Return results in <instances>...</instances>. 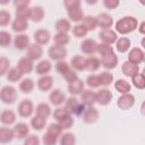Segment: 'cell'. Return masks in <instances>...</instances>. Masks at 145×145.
Listing matches in <instances>:
<instances>
[{
  "mask_svg": "<svg viewBox=\"0 0 145 145\" xmlns=\"http://www.w3.org/2000/svg\"><path fill=\"white\" fill-rule=\"evenodd\" d=\"M114 44H116L117 51L120 52V53H125V52L129 51L130 48H131V41H130V39L127 37V36H121V37H119V39L116 41Z\"/></svg>",
  "mask_w": 145,
  "mask_h": 145,
  "instance_id": "4dcf8cb0",
  "label": "cell"
},
{
  "mask_svg": "<svg viewBox=\"0 0 145 145\" xmlns=\"http://www.w3.org/2000/svg\"><path fill=\"white\" fill-rule=\"evenodd\" d=\"M135 96L131 93L121 94L117 100V105L120 110H129L135 105Z\"/></svg>",
  "mask_w": 145,
  "mask_h": 145,
  "instance_id": "8992f818",
  "label": "cell"
},
{
  "mask_svg": "<svg viewBox=\"0 0 145 145\" xmlns=\"http://www.w3.org/2000/svg\"><path fill=\"white\" fill-rule=\"evenodd\" d=\"M48 54H49V58L51 60H54V61H61V60H65V58L67 57L68 54V50L66 49V46H60V45H51L48 50Z\"/></svg>",
  "mask_w": 145,
  "mask_h": 145,
  "instance_id": "5b68a950",
  "label": "cell"
},
{
  "mask_svg": "<svg viewBox=\"0 0 145 145\" xmlns=\"http://www.w3.org/2000/svg\"><path fill=\"white\" fill-rule=\"evenodd\" d=\"M54 28L57 31V33H65L68 34V32L71 29V23L69 19L67 18H60L54 24Z\"/></svg>",
  "mask_w": 145,
  "mask_h": 145,
  "instance_id": "d6a6232c",
  "label": "cell"
},
{
  "mask_svg": "<svg viewBox=\"0 0 145 145\" xmlns=\"http://www.w3.org/2000/svg\"><path fill=\"white\" fill-rule=\"evenodd\" d=\"M80 24L87 29V32H89V31H94V29L97 27L96 18H95V16H92V15H87V16H85V17L83 18V20H82Z\"/></svg>",
  "mask_w": 145,
  "mask_h": 145,
  "instance_id": "ab89813d",
  "label": "cell"
},
{
  "mask_svg": "<svg viewBox=\"0 0 145 145\" xmlns=\"http://www.w3.org/2000/svg\"><path fill=\"white\" fill-rule=\"evenodd\" d=\"M14 136L17 139H25L29 135V126L26 122H17L12 128Z\"/></svg>",
  "mask_w": 145,
  "mask_h": 145,
  "instance_id": "e0dca14e",
  "label": "cell"
},
{
  "mask_svg": "<svg viewBox=\"0 0 145 145\" xmlns=\"http://www.w3.org/2000/svg\"><path fill=\"white\" fill-rule=\"evenodd\" d=\"M69 66H70V68H71L72 70H75L76 72H77V71L86 70V58H85L84 56H80V54L74 56V57L70 59Z\"/></svg>",
  "mask_w": 145,
  "mask_h": 145,
  "instance_id": "ffe728a7",
  "label": "cell"
},
{
  "mask_svg": "<svg viewBox=\"0 0 145 145\" xmlns=\"http://www.w3.org/2000/svg\"><path fill=\"white\" fill-rule=\"evenodd\" d=\"M33 39H34V43L39 44V45H45L50 42L51 40V33L45 29V28H39L34 32V35H33Z\"/></svg>",
  "mask_w": 145,
  "mask_h": 145,
  "instance_id": "9c48e42d",
  "label": "cell"
},
{
  "mask_svg": "<svg viewBox=\"0 0 145 145\" xmlns=\"http://www.w3.org/2000/svg\"><path fill=\"white\" fill-rule=\"evenodd\" d=\"M121 71H122V74L125 75V76H127V77H134L135 75H137L138 72H140L139 71V66H137V65H134V63H131V62H129V61H125L123 63H122V66H121Z\"/></svg>",
  "mask_w": 145,
  "mask_h": 145,
  "instance_id": "83f0119b",
  "label": "cell"
},
{
  "mask_svg": "<svg viewBox=\"0 0 145 145\" xmlns=\"http://www.w3.org/2000/svg\"><path fill=\"white\" fill-rule=\"evenodd\" d=\"M80 102L85 106H94L96 103V92L92 89H84L80 94Z\"/></svg>",
  "mask_w": 145,
  "mask_h": 145,
  "instance_id": "603a6c76",
  "label": "cell"
},
{
  "mask_svg": "<svg viewBox=\"0 0 145 145\" xmlns=\"http://www.w3.org/2000/svg\"><path fill=\"white\" fill-rule=\"evenodd\" d=\"M34 69H35V72H36L37 75H40V76H45V75H49V72L51 71V69H52V63H51V61L48 60V59H41V60L36 63V66L34 67Z\"/></svg>",
  "mask_w": 145,
  "mask_h": 145,
  "instance_id": "cb8c5ba5",
  "label": "cell"
},
{
  "mask_svg": "<svg viewBox=\"0 0 145 145\" xmlns=\"http://www.w3.org/2000/svg\"><path fill=\"white\" fill-rule=\"evenodd\" d=\"M17 68L22 71L23 75H28L33 71L34 69V61H32L29 58H27L26 56L25 57H22L19 60H18V63H17Z\"/></svg>",
  "mask_w": 145,
  "mask_h": 145,
  "instance_id": "7402d4cb",
  "label": "cell"
},
{
  "mask_svg": "<svg viewBox=\"0 0 145 145\" xmlns=\"http://www.w3.org/2000/svg\"><path fill=\"white\" fill-rule=\"evenodd\" d=\"M144 59H145V53H144L142 48L135 46V48H131L129 50V52H128V60L127 61H129V62H131L134 65L139 66L140 63H143Z\"/></svg>",
  "mask_w": 145,
  "mask_h": 145,
  "instance_id": "52a82bcc",
  "label": "cell"
},
{
  "mask_svg": "<svg viewBox=\"0 0 145 145\" xmlns=\"http://www.w3.org/2000/svg\"><path fill=\"white\" fill-rule=\"evenodd\" d=\"M16 119H17V114L14 110L10 109H6L3 111L0 112V122L3 126H11L16 123Z\"/></svg>",
  "mask_w": 145,
  "mask_h": 145,
  "instance_id": "ac0fdd59",
  "label": "cell"
},
{
  "mask_svg": "<svg viewBox=\"0 0 145 145\" xmlns=\"http://www.w3.org/2000/svg\"><path fill=\"white\" fill-rule=\"evenodd\" d=\"M29 11H31V7H20V8H16L15 9V16L18 19H23V20H27L29 19Z\"/></svg>",
  "mask_w": 145,
  "mask_h": 145,
  "instance_id": "f6af8a7d",
  "label": "cell"
},
{
  "mask_svg": "<svg viewBox=\"0 0 145 145\" xmlns=\"http://www.w3.org/2000/svg\"><path fill=\"white\" fill-rule=\"evenodd\" d=\"M31 1L29 0H15L14 6L15 8H20V7H29Z\"/></svg>",
  "mask_w": 145,
  "mask_h": 145,
  "instance_id": "6125c7cd",
  "label": "cell"
},
{
  "mask_svg": "<svg viewBox=\"0 0 145 145\" xmlns=\"http://www.w3.org/2000/svg\"><path fill=\"white\" fill-rule=\"evenodd\" d=\"M6 77H7V80L10 82V83H18L23 79V74L17 68V66H15V67L9 68V70L6 74Z\"/></svg>",
  "mask_w": 145,
  "mask_h": 145,
  "instance_id": "836d02e7",
  "label": "cell"
},
{
  "mask_svg": "<svg viewBox=\"0 0 145 145\" xmlns=\"http://www.w3.org/2000/svg\"><path fill=\"white\" fill-rule=\"evenodd\" d=\"M97 76H99L101 86H105L106 87V86H110L113 83V75L108 70H104V71L100 72Z\"/></svg>",
  "mask_w": 145,
  "mask_h": 145,
  "instance_id": "60d3db41",
  "label": "cell"
},
{
  "mask_svg": "<svg viewBox=\"0 0 145 145\" xmlns=\"http://www.w3.org/2000/svg\"><path fill=\"white\" fill-rule=\"evenodd\" d=\"M59 142V137L53 136L45 131V134L42 136V143L43 145H57Z\"/></svg>",
  "mask_w": 145,
  "mask_h": 145,
  "instance_id": "db71d44e",
  "label": "cell"
},
{
  "mask_svg": "<svg viewBox=\"0 0 145 145\" xmlns=\"http://www.w3.org/2000/svg\"><path fill=\"white\" fill-rule=\"evenodd\" d=\"M34 110H35L34 103L31 100H28V99L22 100L18 103V106H17V112H18V114L22 118H29V117H32V114L34 113Z\"/></svg>",
  "mask_w": 145,
  "mask_h": 145,
  "instance_id": "277c9868",
  "label": "cell"
},
{
  "mask_svg": "<svg viewBox=\"0 0 145 145\" xmlns=\"http://www.w3.org/2000/svg\"><path fill=\"white\" fill-rule=\"evenodd\" d=\"M96 52L102 58V57H105L108 54L113 53L114 52V49H113L112 45H109V44H105V43H100V44H97V51Z\"/></svg>",
  "mask_w": 145,
  "mask_h": 145,
  "instance_id": "7dc6e473",
  "label": "cell"
},
{
  "mask_svg": "<svg viewBox=\"0 0 145 145\" xmlns=\"http://www.w3.org/2000/svg\"><path fill=\"white\" fill-rule=\"evenodd\" d=\"M45 16V11L43 9V7L41 6H33L31 7V11H29V19L34 23H40L43 20Z\"/></svg>",
  "mask_w": 145,
  "mask_h": 145,
  "instance_id": "484cf974",
  "label": "cell"
},
{
  "mask_svg": "<svg viewBox=\"0 0 145 145\" xmlns=\"http://www.w3.org/2000/svg\"><path fill=\"white\" fill-rule=\"evenodd\" d=\"M46 133H49V134H51V135H53V136L60 137L61 134H62V129H61V127L59 126L58 122H52V123H50V125L48 126Z\"/></svg>",
  "mask_w": 145,
  "mask_h": 145,
  "instance_id": "f5cc1de1",
  "label": "cell"
},
{
  "mask_svg": "<svg viewBox=\"0 0 145 145\" xmlns=\"http://www.w3.org/2000/svg\"><path fill=\"white\" fill-rule=\"evenodd\" d=\"M86 85L89 87V88H97L100 87V79H99V76L95 75V74H91L87 76L86 78Z\"/></svg>",
  "mask_w": 145,
  "mask_h": 145,
  "instance_id": "f907efd6",
  "label": "cell"
},
{
  "mask_svg": "<svg viewBox=\"0 0 145 145\" xmlns=\"http://www.w3.org/2000/svg\"><path fill=\"white\" fill-rule=\"evenodd\" d=\"M99 37L101 40V43H105L109 45H112L118 40V35H117L116 31L112 28L101 29V32L99 33Z\"/></svg>",
  "mask_w": 145,
  "mask_h": 145,
  "instance_id": "7c38bea8",
  "label": "cell"
},
{
  "mask_svg": "<svg viewBox=\"0 0 145 145\" xmlns=\"http://www.w3.org/2000/svg\"><path fill=\"white\" fill-rule=\"evenodd\" d=\"M9 24H11V14L6 9H1L0 10V26L5 27V26H8Z\"/></svg>",
  "mask_w": 145,
  "mask_h": 145,
  "instance_id": "681fc988",
  "label": "cell"
},
{
  "mask_svg": "<svg viewBox=\"0 0 145 145\" xmlns=\"http://www.w3.org/2000/svg\"><path fill=\"white\" fill-rule=\"evenodd\" d=\"M68 116H69V112H68L65 108H61V106H58V108L54 109V111L52 112V117L56 119L57 122L61 121L63 118H66V117H68ZM70 116H71V114H70Z\"/></svg>",
  "mask_w": 145,
  "mask_h": 145,
  "instance_id": "c3c4849f",
  "label": "cell"
},
{
  "mask_svg": "<svg viewBox=\"0 0 145 145\" xmlns=\"http://www.w3.org/2000/svg\"><path fill=\"white\" fill-rule=\"evenodd\" d=\"M58 123H59V126L61 127L62 130H68V129H70V128L72 127V125L75 123V119H74L72 116L69 114L68 117L63 118V119H62L61 121H59Z\"/></svg>",
  "mask_w": 145,
  "mask_h": 145,
  "instance_id": "816d5d0a",
  "label": "cell"
},
{
  "mask_svg": "<svg viewBox=\"0 0 145 145\" xmlns=\"http://www.w3.org/2000/svg\"><path fill=\"white\" fill-rule=\"evenodd\" d=\"M19 91L24 94H29L33 92L34 87H35V83L32 78H23L20 82H19Z\"/></svg>",
  "mask_w": 145,
  "mask_h": 145,
  "instance_id": "e575fe53",
  "label": "cell"
},
{
  "mask_svg": "<svg viewBox=\"0 0 145 145\" xmlns=\"http://www.w3.org/2000/svg\"><path fill=\"white\" fill-rule=\"evenodd\" d=\"M67 96L66 94L60 89V88H54V89H51L50 94H49V101L52 105H56V106H60L61 104L65 103Z\"/></svg>",
  "mask_w": 145,
  "mask_h": 145,
  "instance_id": "4fadbf2b",
  "label": "cell"
},
{
  "mask_svg": "<svg viewBox=\"0 0 145 145\" xmlns=\"http://www.w3.org/2000/svg\"><path fill=\"white\" fill-rule=\"evenodd\" d=\"M10 68V61L7 57H0V77L5 76Z\"/></svg>",
  "mask_w": 145,
  "mask_h": 145,
  "instance_id": "9f6ffc18",
  "label": "cell"
},
{
  "mask_svg": "<svg viewBox=\"0 0 145 145\" xmlns=\"http://www.w3.org/2000/svg\"><path fill=\"white\" fill-rule=\"evenodd\" d=\"M63 108L69 112V114L74 117V116H82L86 106L80 101H78L76 96H69L66 99Z\"/></svg>",
  "mask_w": 145,
  "mask_h": 145,
  "instance_id": "7a4b0ae2",
  "label": "cell"
},
{
  "mask_svg": "<svg viewBox=\"0 0 145 145\" xmlns=\"http://www.w3.org/2000/svg\"><path fill=\"white\" fill-rule=\"evenodd\" d=\"M76 142H77V139H76L75 134L67 131V133L61 134L58 143H59V145H76Z\"/></svg>",
  "mask_w": 145,
  "mask_h": 145,
  "instance_id": "f35d334b",
  "label": "cell"
},
{
  "mask_svg": "<svg viewBox=\"0 0 145 145\" xmlns=\"http://www.w3.org/2000/svg\"><path fill=\"white\" fill-rule=\"evenodd\" d=\"M36 86L41 92H49L53 87V77L50 75L40 76L36 82Z\"/></svg>",
  "mask_w": 145,
  "mask_h": 145,
  "instance_id": "44dd1931",
  "label": "cell"
},
{
  "mask_svg": "<svg viewBox=\"0 0 145 145\" xmlns=\"http://www.w3.org/2000/svg\"><path fill=\"white\" fill-rule=\"evenodd\" d=\"M101 66L103 68H105L106 70H112L114 69L117 66H118V62H119V58L118 56L113 52L111 54H108L105 57H102L101 58Z\"/></svg>",
  "mask_w": 145,
  "mask_h": 145,
  "instance_id": "d6986e66",
  "label": "cell"
},
{
  "mask_svg": "<svg viewBox=\"0 0 145 145\" xmlns=\"http://www.w3.org/2000/svg\"><path fill=\"white\" fill-rule=\"evenodd\" d=\"M120 1L119 0H103V6L106 9H116L117 7H119Z\"/></svg>",
  "mask_w": 145,
  "mask_h": 145,
  "instance_id": "94428289",
  "label": "cell"
},
{
  "mask_svg": "<svg viewBox=\"0 0 145 145\" xmlns=\"http://www.w3.org/2000/svg\"><path fill=\"white\" fill-rule=\"evenodd\" d=\"M24 145H41V139L36 135H28L24 139Z\"/></svg>",
  "mask_w": 145,
  "mask_h": 145,
  "instance_id": "6f0895ef",
  "label": "cell"
},
{
  "mask_svg": "<svg viewBox=\"0 0 145 145\" xmlns=\"http://www.w3.org/2000/svg\"><path fill=\"white\" fill-rule=\"evenodd\" d=\"M84 89H85V83L80 78H78L75 82L68 84V92H69V94L71 96L80 95Z\"/></svg>",
  "mask_w": 145,
  "mask_h": 145,
  "instance_id": "d4e9b609",
  "label": "cell"
},
{
  "mask_svg": "<svg viewBox=\"0 0 145 145\" xmlns=\"http://www.w3.org/2000/svg\"><path fill=\"white\" fill-rule=\"evenodd\" d=\"M35 114L36 116H40L44 119H48L51 114H52V110H51V106L45 103V102H41L39 103L36 106H35V110H34Z\"/></svg>",
  "mask_w": 145,
  "mask_h": 145,
  "instance_id": "1f68e13d",
  "label": "cell"
},
{
  "mask_svg": "<svg viewBox=\"0 0 145 145\" xmlns=\"http://www.w3.org/2000/svg\"><path fill=\"white\" fill-rule=\"evenodd\" d=\"M113 99V94L109 88H100L96 92V103L100 105H108L111 103Z\"/></svg>",
  "mask_w": 145,
  "mask_h": 145,
  "instance_id": "5bb4252c",
  "label": "cell"
},
{
  "mask_svg": "<svg viewBox=\"0 0 145 145\" xmlns=\"http://www.w3.org/2000/svg\"><path fill=\"white\" fill-rule=\"evenodd\" d=\"M114 88L117 92H119L120 94H126V93H130L131 89V85L129 84V82H127L126 79H118L114 82Z\"/></svg>",
  "mask_w": 145,
  "mask_h": 145,
  "instance_id": "74e56055",
  "label": "cell"
},
{
  "mask_svg": "<svg viewBox=\"0 0 145 145\" xmlns=\"http://www.w3.org/2000/svg\"><path fill=\"white\" fill-rule=\"evenodd\" d=\"M99 117H100V113H99V110L94 106H88V108H85L83 114H82V119L85 123L87 125H92V123H95L97 120H99Z\"/></svg>",
  "mask_w": 145,
  "mask_h": 145,
  "instance_id": "ba28073f",
  "label": "cell"
},
{
  "mask_svg": "<svg viewBox=\"0 0 145 145\" xmlns=\"http://www.w3.org/2000/svg\"><path fill=\"white\" fill-rule=\"evenodd\" d=\"M71 31H72V35L76 37V39H84L86 35H87V29L79 23V24H76V25H74L72 26V28H71Z\"/></svg>",
  "mask_w": 145,
  "mask_h": 145,
  "instance_id": "bcb514c9",
  "label": "cell"
},
{
  "mask_svg": "<svg viewBox=\"0 0 145 145\" xmlns=\"http://www.w3.org/2000/svg\"><path fill=\"white\" fill-rule=\"evenodd\" d=\"M95 18H96L97 27H101V29L111 28L113 26V24H114L112 16L109 15V14H106V12H101L97 16H95Z\"/></svg>",
  "mask_w": 145,
  "mask_h": 145,
  "instance_id": "9a60e30c",
  "label": "cell"
},
{
  "mask_svg": "<svg viewBox=\"0 0 145 145\" xmlns=\"http://www.w3.org/2000/svg\"><path fill=\"white\" fill-rule=\"evenodd\" d=\"M17 100V89L12 85H6L0 88V101L5 104H14Z\"/></svg>",
  "mask_w": 145,
  "mask_h": 145,
  "instance_id": "3957f363",
  "label": "cell"
},
{
  "mask_svg": "<svg viewBox=\"0 0 145 145\" xmlns=\"http://www.w3.org/2000/svg\"><path fill=\"white\" fill-rule=\"evenodd\" d=\"M100 67H101V61L97 57L89 56L88 58H86V70L94 72V71H97Z\"/></svg>",
  "mask_w": 145,
  "mask_h": 145,
  "instance_id": "d590c367",
  "label": "cell"
},
{
  "mask_svg": "<svg viewBox=\"0 0 145 145\" xmlns=\"http://www.w3.org/2000/svg\"><path fill=\"white\" fill-rule=\"evenodd\" d=\"M29 125H31V127H32L34 130L41 131V130H43V129L45 128V126H46V119H44V118H42V117L35 114L34 117H32Z\"/></svg>",
  "mask_w": 145,
  "mask_h": 145,
  "instance_id": "8d00e7d4",
  "label": "cell"
},
{
  "mask_svg": "<svg viewBox=\"0 0 145 145\" xmlns=\"http://www.w3.org/2000/svg\"><path fill=\"white\" fill-rule=\"evenodd\" d=\"M56 70L63 77V75L70 69V66H69V63L67 62V61H65V60H61V61H57V63H56Z\"/></svg>",
  "mask_w": 145,
  "mask_h": 145,
  "instance_id": "11a10c76",
  "label": "cell"
},
{
  "mask_svg": "<svg viewBox=\"0 0 145 145\" xmlns=\"http://www.w3.org/2000/svg\"><path fill=\"white\" fill-rule=\"evenodd\" d=\"M14 131L12 128H9L7 126L0 127V144H9L14 140Z\"/></svg>",
  "mask_w": 145,
  "mask_h": 145,
  "instance_id": "f546056e",
  "label": "cell"
},
{
  "mask_svg": "<svg viewBox=\"0 0 145 145\" xmlns=\"http://www.w3.org/2000/svg\"><path fill=\"white\" fill-rule=\"evenodd\" d=\"M63 78L66 79V82L69 84V83H72V82H75L76 79H78V75H77V72L75 71V70H72L71 68L63 75Z\"/></svg>",
  "mask_w": 145,
  "mask_h": 145,
  "instance_id": "680465c9",
  "label": "cell"
},
{
  "mask_svg": "<svg viewBox=\"0 0 145 145\" xmlns=\"http://www.w3.org/2000/svg\"><path fill=\"white\" fill-rule=\"evenodd\" d=\"M137 29H138V32L140 34H145V22H142L140 24H138Z\"/></svg>",
  "mask_w": 145,
  "mask_h": 145,
  "instance_id": "be15d7a7",
  "label": "cell"
},
{
  "mask_svg": "<svg viewBox=\"0 0 145 145\" xmlns=\"http://www.w3.org/2000/svg\"><path fill=\"white\" fill-rule=\"evenodd\" d=\"M131 83L137 89H144L145 88V76L143 72H138L134 77H131Z\"/></svg>",
  "mask_w": 145,
  "mask_h": 145,
  "instance_id": "ee69618b",
  "label": "cell"
},
{
  "mask_svg": "<svg viewBox=\"0 0 145 145\" xmlns=\"http://www.w3.org/2000/svg\"><path fill=\"white\" fill-rule=\"evenodd\" d=\"M67 15H68V18H69L70 23L74 22L76 24L82 23L83 18L85 17L84 11L82 9V6L80 7H77V8H74V9H70V10H67Z\"/></svg>",
  "mask_w": 145,
  "mask_h": 145,
  "instance_id": "f1b7e54d",
  "label": "cell"
},
{
  "mask_svg": "<svg viewBox=\"0 0 145 145\" xmlns=\"http://www.w3.org/2000/svg\"><path fill=\"white\" fill-rule=\"evenodd\" d=\"M44 54V50L41 45L36 44V43H31L29 46L26 50V57L29 58L32 61L35 60H41L42 57Z\"/></svg>",
  "mask_w": 145,
  "mask_h": 145,
  "instance_id": "8fae6325",
  "label": "cell"
},
{
  "mask_svg": "<svg viewBox=\"0 0 145 145\" xmlns=\"http://www.w3.org/2000/svg\"><path fill=\"white\" fill-rule=\"evenodd\" d=\"M97 42L94 39H84L80 43V51L84 54H88V56H93L94 53H96L97 51Z\"/></svg>",
  "mask_w": 145,
  "mask_h": 145,
  "instance_id": "30bf717a",
  "label": "cell"
},
{
  "mask_svg": "<svg viewBox=\"0 0 145 145\" xmlns=\"http://www.w3.org/2000/svg\"><path fill=\"white\" fill-rule=\"evenodd\" d=\"M114 26H116L114 29L116 33H119L121 35H127L137 29L138 20L134 16H123L120 19H118Z\"/></svg>",
  "mask_w": 145,
  "mask_h": 145,
  "instance_id": "6da1fadb",
  "label": "cell"
},
{
  "mask_svg": "<svg viewBox=\"0 0 145 145\" xmlns=\"http://www.w3.org/2000/svg\"><path fill=\"white\" fill-rule=\"evenodd\" d=\"M12 44L14 46L19 50V51H24V50H27V48L31 44V40L28 37L27 34H17L14 39H12Z\"/></svg>",
  "mask_w": 145,
  "mask_h": 145,
  "instance_id": "2e32d148",
  "label": "cell"
},
{
  "mask_svg": "<svg viewBox=\"0 0 145 145\" xmlns=\"http://www.w3.org/2000/svg\"><path fill=\"white\" fill-rule=\"evenodd\" d=\"M70 42V36L68 34L65 33H57L53 36V43L56 45H60V46H66L68 43Z\"/></svg>",
  "mask_w": 145,
  "mask_h": 145,
  "instance_id": "b9f144b4",
  "label": "cell"
},
{
  "mask_svg": "<svg viewBox=\"0 0 145 145\" xmlns=\"http://www.w3.org/2000/svg\"><path fill=\"white\" fill-rule=\"evenodd\" d=\"M12 43V36L8 31H0V48H8Z\"/></svg>",
  "mask_w": 145,
  "mask_h": 145,
  "instance_id": "7bdbcfd3",
  "label": "cell"
},
{
  "mask_svg": "<svg viewBox=\"0 0 145 145\" xmlns=\"http://www.w3.org/2000/svg\"><path fill=\"white\" fill-rule=\"evenodd\" d=\"M29 27V24L27 20H23V19H18L15 18L14 20H11V29L17 33V34H24Z\"/></svg>",
  "mask_w": 145,
  "mask_h": 145,
  "instance_id": "4316f807",
  "label": "cell"
},
{
  "mask_svg": "<svg viewBox=\"0 0 145 145\" xmlns=\"http://www.w3.org/2000/svg\"><path fill=\"white\" fill-rule=\"evenodd\" d=\"M63 6H65V8L67 10H70V9L80 7V1L79 0H65L63 1Z\"/></svg>",
  "mask_w": 145,
  "mask_h": 145,
  "instance_id": "91938a15",
  "label": "cell"
}]
</instances>
